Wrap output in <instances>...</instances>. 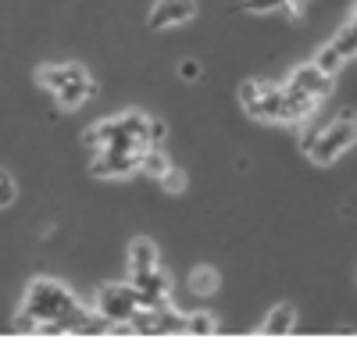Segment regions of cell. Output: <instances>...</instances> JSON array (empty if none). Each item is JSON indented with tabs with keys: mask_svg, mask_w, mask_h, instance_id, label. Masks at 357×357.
<instances>
[{
	"mask_svg": "<svg viewBox=\"0 0 357 357\" xmlns=\"http://www.w3.org/2000/svg\"><path fill=\"white\" fill-rule=\"evenodd\" d=\"M79 307H82V304L75 301L65 286H57L54 279H36L33 286H29V296H25V311L40 321V333H43V336L65 333L61 321H65L68 314H75Z\"/></svg>",
	"mask_w": 357,
	"mask_h": 357,
	"instance_id": "obj_1",
	"label": "cell"
},
{
	"mask_svg": "<svg viewBox=\"0 0 357 357\" xmlns=\"http://www.w3.org/2000/svg\"><path fill=\"white\" fill-rule=\"evenodd\" d=\"M354 139H357V114H354V111H343L329 129L318 132V139H314V146H311L307 158H311L314 165H333L343 151H350Z\"/></svg>",
	"mask_w": 357,
	"mask_h": 357,
	"instance_id": "obj_2",
	"label": "cell"
},
{
	"mask_svg": "<svg viewBox=\"0 0 357 357\" xmlns=\"http://www.w3.org/2000/svg\"><path fill=\"white\" fill-rule=\"evenodd\" d=\"M97 311L107 321H129L139 311V293L132 282H107L97 293Z\"/></svg>",
	"mask_w": 357,
	"mask_h": 357,
	"instance_id": "obj_3",
	"label": "cell"
},
{
	"mask_svg": "<svg viewBox=\"0 0 357 357\" xmlns=\"http://www.w3.org/2000/svg\"><path fill=\"white\" fill-rule=\"evenodd\" d=\"M129 282L139 293V307H168L172 304L168 301L172 282H168V275L161 272V268H143V272H132Z\"/></svg>",
	"mask_w": 357,
	"mask_h": 357,
	"instance_id": "obj_4",
	"label": "cell"
},
{
	"mask_svg": "<svg viewBox=\"0 0 357 357\" xmlns=\"http://www.w3.org/2000/svg\"><path fill=\"white\" fill-rule=\"evenodd\" d=\"M139 168V154H129V151H118V146H100L97 161L89 165L97 178H126Z\"/></svg>",
	"mask_w": 357,
	"mask_h": 357,
	"instance_id": "obj_5",
	"label": "cell"
},
{
	"mask_svg": "<svg viewBox=\"0 0 357 357\" xmlns=\"http://www.w3.org/2000/svg\"><path fill=\"white\" fill-rule=\"evenodd\" d=\"M314 104L318 100L311 93H304V89H296L293 82L282 86V122H293V126L307 122V118L314 114Z\"/></svg>",
	"mask_w": 357,
	"mask_h": 357,
	"instance_id": "obj_6",
	"label": "cell"
},
{
	"mask_svg": "<svg viewBox=\"0 0 357 357\" xmlns=\"http://www.w3.org/2000/svg\"><path fill=\"white\" fill-rule=\"evenodd\" d=\"M289 82H293L296 89H304V93H311L314 100H321V97L333 93V75H325L314 61H311V65H301V68H293Z\"/></svg>",
	"mask_w": 357,
	"mask_h": 357,
	"instance_id": "obj_7",
	"label": "cell"
},
{
	"mask_svg": "<svg viewBox=\"0 0 357 357\" xmlns=\"http://www.w3.org/2000/svg\"><path fill=\"white\" fill-rule=\"evenodd\" d=\"M197 15L193 0H158L154 11H151V29H168L178 22H190Z\"/></svg>",
	"mask_w": 357,
	"mask_h": 357,
	"instance_id": "obj_8",
	"label": "cell"
},
{
	"mask_svg": "<svg viewBox=\"0 0 357 357\" xmlns=\"http://www.w3.org/2000/svg\"><path fill=\"white\" fill-rule=\"evenodd\" d=\"M250 118H261V122H282V86H264L261 97L247 107Z\"/></svg>",
	"mask_w": 357,
	"mask_h": 357,
	"instance_id": "obj_9",
	"label": "cell"
},
{
	"mask_svg": "<svg viewBox=\"0 0 357 357\" xmlns=\"http://www.w3.org/2000/svg\"><path fill=\"white\" fill-rule=\"evenodd\" d=\"M79 75H86L82 65H47V68H40V82H43L47 89H54V93H61V89H65L72 79H79Z\"/></svg>",
	"mask_w": 357,
	"mask_h": 357,
	"instance_id": "obj_10",
	"label": "cell"
},
{
	"mask_svg": "<svg viewBox=\"0 0 357 357\" xmlns=\"http://www.w3.org/2000/svg\"><path fill=\"white\" fill-rule=\"evenodd\" d=\"M86 97H93V79L89 75H79V79H72L61 93H57V100H61V107H79Z\"/></svg>",
	"mask_w": 357,
	"mask_h": 357,
	"instance_id": "obj_11",
	"label": "cell"
},
{
	"mask_svg": "<svg viewBox=\"0 0 357 357\" xmlns=\"http://www.w3.org/2000/svg\"><path fill=\"white\" fill-rule=\"evenodd\" d=\"M293 325H296V314H293V307H289V304H279L272 314L264 318V325H261V329H264L268 336H286V333H293Z\"/></svg>",
	"mask_w": 357,
	"mask_h": 357,
	"instance_id": "obj_12",
	"label": "cell"
},
{
	"mask_svg": "<svg viewBox=\"0 0 357 357\" xmlns=\"http://www.w3.org/2000/svg\"><path fill=\"white\" fill-rule=\"evenodd\" d=\"M143 268H158V247L151 240H136L129 247V272H143Z\"/></svg>",
	"mask_w": 357,
	"mask_h": 357,
	"instance_id": "obj_13",
	"label": "cell"
},
{
	"mask_svg": "<svg viewBox=\"0 0 357 357\" xmlns=\"http://www.w3.org/2000/svg\"><path fill=\"white\" fill-rule=\"evenodd\" d=\"M139 168H143L146 175H151V178H158V183H161V175L172 168V161L165 158L161 146H146V151L139 154Z\"/></svg>",
	"mask_w": 357,
	"mask_h": 357,
	"instance_id": "obj_14",
	"label": "cell"
},
{
	"mask_svg": "<svg viewBox=\"0 0 357 357\" xmlns=\"http://www.w3.org/2000/svg\"><path fill=\"white\" fill-rule=\"evenodd\" d=\"M215 289H218V272H215V268H193L190 293L193 296H211Z\"/></svg>",
	"mask_w": 357,
	"mask_h": 357,
	"instance_id": "obj_15",
	"label": "cell"
},
{
	"mask_svg": "<svg viewBox=\"0 0 357 357\" xmlns=\"http://www.w3.org/2000/svg\"><path fill=\"white\" fill-rule=\"evenodd\" d=\"M343 61H347V57H343V54H340V50H336L333 43H329V47H325V50H321V54L314 57V65H318V68H321L325 75H336Z\"/></svg>",
	"mask_w": 357,
	"mask_h": 357,
	"instance_id": "obj_16",
	"label": "cell"
},
{
	"mask_svg": "<svg viewBox=\"0 0 357 357\" xmlns=\"http://www.w3.org/2000/svg\"><path fill=\"white\" fill-rule=\"evenodd\" d=\"M215 329H218L215 318H211V314H204V311H197V314L186 318V333H190V336H211Z\"/></svg>",
	"mask_w": 357,
	"mask_h": 357,
	"instance_id": "obj_17",
	"label": "cell"
},
{
	"mask_svg": "<svg viewBox=\"0 0 357 357\" xmlns=\"http://www.w3.org/2000/svg\"><path fill=\"white\" fill-rule=\"evenodd\" d=\"M243 11L250 15H268V11H293L289 0H243Z\"/></svg>",
	"mask_w": 357,
	"mask_h": 357,
	"instance_id": "obj_18",
	"label": "cell"
},
{
	"mask_svg": "<svg viewBox=\"0 0 357 357\" xmlns=\"http://www.w3.org/2000/svg\"><path fill=\"white\" fill-rule=\"evenodd\" d=\"M161 186H165L168 193H183V190H186V175L178 172L175 165H172V168H168V172L161 175Z\"/></svg>",
	"mask_w": 357,
	"mask_h": 357,
	"instance_id": "obj_19",
	"label": "cell"
},
{
	"mask_svg": "<svg viewBox=\"0 0 357 357\" xmlns=\"http://www.w3.org/2000/svg\"><path fill=\"white\" fill-rule=\"evenodd\" d=\"M165 136H168V126L161 122V118H151V122H146V143H151V146H161Z\"/></svg>",
	"mask_w": 357,
	"mask_h": 357,
	"instance_id": "obj_20",
	"label": "cell"
},
{
	"mask_svg": "<svg viewBox=\"0 0 357 357\" xmlns=\"http://www.w3.org/2000/svg\"><path fill=\"white\" fill-rule=\"evenodd\" d=\"M333 47H336V50H340L343 57H350V54H357V36L350 33V25H347V29H343V33H340V36L333 40Z\"/></svg>",
	"mask_w": 357,
	"mask_h": 357,
	"instance_id": "obj_21",
	"label": "cell"
},
{
	"mask_svg": "<svg viewBox=\"0 0 357 357\" xmlns=\"http://www.w3.org/2000/svg\"><path fill=\"white\" fill-rule=\"evenodd\" d=\"M261 89H264V82H257V79H247V82L240 86V104H243V107H250V104L261 97Z\"/></svg>",
	"mask_w": 357,
	"mask_h": 357,
	"instance_id": "obj_22",
	"label": "cell"
},
{
	"mask_svg": "<svg viewBox=\"0 0 357 357\" xmlns=\"http://www.w3.org/2000/svg\"><path fill=\"white\" fill-rule=\"evenodd\" d=\"M15 200V178L8 172H0V207H8Z\"/></svg>",
	"mask_w": 357,
	"mask_h": 357,
	"instance_id": "obj_23",
	"label": "cell"
},
{
	"mask_svg": "<svg viewBox=\"0 0 357 357\" xmlns=\"http://www.w3.org/2000/svg\"><path fill=\"white\" fill-rule=\"evenodd\" d=\"M15 329H18V333H40V321H36L33 314H29V311L22 307V314L15 318Z\"/></svg>",
	"mask_w": 357,
	"mask_h": 357,
	"instance_id": "obj_24",
	"label": "cell"
},
{
	"mask_svg": "<svg viewBox=\"0 0 357 357\" xmlns=\"http://www.w3.org/2000/svg\"><path fill=\"white\" fill-rule=\"evenodd\" d=\"M178 75L193 82V79L200 75V61H193V57H190V61H183V65H178Z\"/></svg>",
	"mask_w": 357,
	"mask_h": 357,
	"instance_id": "obj_25",
	"label": "cell"
},
{
	"mask_svg": "<svg viewBox=\"0 0 357 357\" xmlns=\"http://www.w3.org/2000/svg\"><path fill=\"white\" fill-rule=\"evenodd\" d=\"M314 139H318V132H304V136H301V151H304V154H311Z\"/></svg>",
	"mask_w": 357,
	"mask_h": 357,
	"instance_id": "obj_26",
	"label": "cell"
},
{
	"mask_svg": "<svg viewBox=\"0 0 357 357\" xmlns=\"http://www.w3.org/2000/svg\"><path fill=\"white\" fill-rule=\"evenodd\" d=\"M350 33L357 36V15H354V22H350Z\"/></svg>",
	"mask_w": 357,
	"mask_h": 357,
	"instance_id": "obj_27",
	"label": "cell"
},
{
	"mask_svg": "<svg viewBox=\"0 0 357 357\" xmlns=\"http://www.w3.org/2000/svg\"><path fill=\"white\" fill-rule=\"evenodd\" d=\"M301 4H307V0H301Z\"/></svg>",
	"mask_w": 357,
	"mask_h": 357,
	"instance_id": "obj_28",
	"label": "cell"
}]
</instances>
